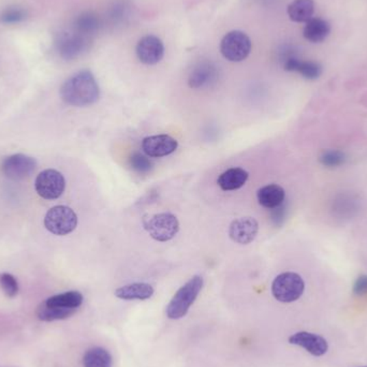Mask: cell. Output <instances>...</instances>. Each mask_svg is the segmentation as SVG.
Here are the masks:
<instances>
[{
    "instance_id": "obj_1",
    "label": "cell",
    "mask_w": 367,
    "mask_h": 367,
    "mask_svg": "<svg viewBox=\"0 0 367 367\" xmlns=\"http://www.w3.org/2000/svg\"><path fill=\"white\" fill-rule=\"evenodd\" d=\"M100 89L94 74L88 70L78 72L67 80L60 88L64 102L72 106H88L98 102Z\"/></svg>"
},
{
    "instance_id": "obj_2",
    "label": "cell",
    "mask_w": 367,
    "mask_h": 367,
    "mask_svg": "<svg viewBox=\"0 0 367 367\" xmlns=\"http://www.w3.org/2000/svg\"><path fill=\"white\" fill-rule=\"evenodd\" d=\"M203 288V279L196 275L190 279L184 286L178 289L173 296L169 305L167 306V316L169 318L180 319L188 313L190 306L195 303L196 298L199 296Z\"/></svg>"
},
{
    "instance_id": "obj_3",
    "label": "cell",
    "mask_w": 367,
    "mask_h": 367,
    "mask_svg": "<svg viewBox=\"0 0 367 367\" xmlns=\"http://www.w3.org/2000/svg\"><path fill=\"white\" fill-rule=\"evenodd\" d=\"M305 283L298 274L287 272L281 274L272 283V294L277 301L292 303L301 298Z\"/></svg>"
},
{
    "instance_id": "obj_4",
    "label": "cell",
    "mask_w": 367,
    "mask_h": 367,
    "mask_svg": "<svg viewBox=\"0 0 367 367\" xmlns=\"http://www.w3.org/2000/svg\"><path fill=\"white\" fill-rule=\"evenodd\" d=\"M252 51V41L245 32L233 30L222 38L220 52L226 60L239 62L246 60Z\"/></svg>"
},
{
    "instance_id": "obj_5",
    "label": "cell",
    "mask_w": 367,
    "mask_h": 367,
    "mask_svg": "<svg viewBox=\"0 0 367 367\" xmlns=\"http://www.w3.org/2000/svg\"><path fill=\"white\" fill-rule=\"evenodd\" d=\"M45 226L55 235H67L78 226V216L74 211L64 205L54 206L45 217Z\"/></svg>"
},
{
    "instance_id": "obj_6",
    "label": "cell",
    "mask_w": 367,
    "mask_h": 367,
    "mask_svg": "<svg viewBox=\"0 0 367 367\" xmlns=\"http://www.w3.org/2000/svg\"><path fill=\"white\" fill-rule=\"evenodd\" d=\"M144 228L155 241H168L174 239L180 230L178 218L171 213H161L144 220Z\"/></svg>"
},
{
    "instance_id": "obj_7",
    "label": "cell",
    "mask_w": 367,
    "mask_h": 367,
    "mask_svg": "<svg viewBox=\"0 0 367 367\" xmlns=\"http://www.w3.org/2000/svg\"><path fill=\"white\" fill-rule=\"evenodd\" d=\"M91 39V38L85 37L74 30L62 32L56 40L58 54L66 60H75L89 49Z\"/></svg>"
},
{
    "instance_id": "obj_8",
    "label": "cell",
    "mask_w": 367,
    "mask_h": 367,
    "mask_svg": "<svg viewBox=\"0 0 367 367\" xmlns=\"http://www.w3.org/2000/svg\"><path fill=\"white\" fill-rule=\"evenodd\" d=\"M35 188L38 195L43 199H58L66 189V180L58 171L47 169L38 175Z\"/></svg>"
},
{
    "instance_id": "obj_9",
    "label": "cell",
    "mask_w": 367,
    "mask_h": 367,
    "mask_svg": "<svg viewBox=\"0 0 367 367\" xmlns=\"http://www.w3.org/2000/svg\"><path fill=\"white\" fill-rule=\"evenodd\" d=\"M37 168L35 158L23 154H15L5 158L0 165V171L5 178L12 180H21L28 178Z\"/></svg>"
},
{
    "instance_id": "obj_10",
    "label": "cell",
    "mask_w": 367,
    "mask_h": 367,
    "mask_svg": "<svg viewBox=\"0 0 367 367\" xmlns=\"http://www.w3.org/2000/svg\"><path fill=\"white\" fill-rule=\"evenodd\" d=\"M220 78V70L216 64L203 60L193 67L188 78V85L193 89L207 88L214 85Z\"/></svg>"
},
{
    "instance_id": "obj_11",
    "label": "cell",
    "mask_w": 367,
    "mask_h": 367,
    "mask_svg": "<svg viewBox=\"0 0 367 367\" xmlns=\"http://www.w3.org/2000/svg\"><path fill=\"white\" fill-rule=\"evenodd\" d=\"M136 53L142 64L153 66L163 60L165 47L159 38L155 36H146L139 41Z\"/></svg>"
},
{
    "instance_id": "obj_12",
    "label": "cell",
    "mask_w": 367,
    "mask_h": 367,
    "mask_svg": "<svg viewBox=\"0 0 367 367\" xmlns=\"http://www.w3.org/2000/svg\"><path fill=\"white\" fill-rule=\"evenodd\" d=\"M288 52L283 55V69L286 71L298 72L305 79L317 80L322 73V67L320 64L311 60H302L294 54L290 52L291 49H287Z\"/></svg>"
},
{
    "instance_id": "obj_13",
    "label": "cell",
    "mask_w": 367,
    "mask_h": 367,
    "mask_svg": "<svg viewBox=\"0 0 367 367\" xmlns=\"http://www.w3.org/2000/svg\"><path fill=\"white\" fill-rule=\"evenodd\" d=\"M259 224L252 217H241L230 224L229 237L237 244L247 245L256 239Z\"/></svg>"
},
{
    "instance_id": "obj_14",
    "label": "cell",
    "mask_w": 367,
    "mask_h": 367,
    "mask_svg": "<svg viewBox=\"0 0 367 367\" xmlns=\"http://www.w3.org/2000/svg\"><path fill=\"white\" fill-rule=\"evenodd\" d=\"M178 141L169 134L147 137L142 141V150L150 157L161 158L171 155L178 148Z\"/></svg>"
},
{
    "instance_id": "obj_15",
    "label": "cell",
    "mask_w": 367,
    "mask_h": 367,
    "mask_svg": "<svg viewBox=\"0 0 367 367\" xmlns=\"http://www.w3.org/2000/svg\"><path fill=\"white\" fill-rule=\"evenodd\" d=\"M291 345L300 346L315 357L325 355L329 349L328 342L322 336L313 333L298 332L289 338Z\"/></svg>"
},
{
    "instance_id": "obj_16",
    "label": "cell",
    "mask_w": 367,
    "mask_h": 367,
    "mask_svg": "<svg viewBox=\"0 0 367 367\" xmlns=\"http://www.w3.org/2000/svg\"><path fill=\"white\" fill-rule=\"evenodd\" d=\"M154 294V288L146 283H134L126 286L121 287V288L116 289V298H121V300H126V301H131V300H147L152 298Z\"/></svg>"
},
{
    "instance_id": "obj_17",
    "label": "cell",
    "mask_w": 367,
    "mask_h": 367,
    "mask_svg": "<svg viewBox=\"0 0 367 367\" xmlns=\"http://www.w3.org/2000/svg\"><path fill=\"white\" fill-rule=\"evenodd\" d=\"M248 172L241 168H231L224 171L217 180V184L224 191L239 189L246 184Z\"/></svg>"
},
{
    "instance_id": "obj_18",
    "label": "cell",
    "mask_w": 367,
    "mask_h": 367,
    "mask_svg": "<svg viewBox=\"0 0 367 367\" xmlns=\"http://www.w3.org/2000/svg\"><path fill=\"white\" fill-rule=\"evenodd\" d=\"M331 32V25L328 21L320 18H313L306 22L303 36L307 41L313 43H323Z\"/></svg>"
},
{
    "instance_id": "obj_19",
    "label": "cell",
    "mask_w": 367,
    "mask_h": 367,
    "mask_svg": "<svg viewBox=\"0 0 367 367\" xmlns=\"http://www.w3.org/2000/svg\"><path fill=\"white\" fill-rule=\"evenodd\" d=\"M285 197H286L285 190L276 184L264 186V187L260 188L257 193V198H258L260 204L265 209H269V210H273L275 207L283 204Z\"/></svg>"
},
{
    "instance_id": "obj_20",
    "label": "cell",
    "mask_w": 367,
    "mask_h": 367,
    "mask_svg": "<svg viewBox=\"0 0 367 367\" xmlns=\"http://www.w3.org/2000/svg\"><path fill=\"white\" fill-rule=\"evenodd\" d=\"M102 23L99 15L94 12H83L80 14L73 23L74 32H79L85 37L91 38L98 34L102 28Z\"/></svg>"
},
{
    "instance_id": "obj_21",
    "label": "cell",
    "mask_w": 367,
    "mask_h": 367,
    "mask_svg": "<svg viewBox=\"0 0 367 367\" xmlns=\"http://www.w3.org/2000/svg\"><path fill=\"white\" fill-rule=\"evenodd\" d=\"M287 12L292 22H308L313 19L315 3L313 0H294L287 8Z\"/></svg>"
},
{
    "instance_id": "obj_22",
    "label": "cell",
    "mask_w": 367,
    "mask_h": 367,
    "mask_svg": "<svg viewBox=\"0 0 367 367\" xmlns=\"http://www.w3.org/2000/svg\"><path fill=\"white\" fill-rule=\"evenodd\" d=\"M78 309L73 308H62L54 307V306H49L43 302L38 306L37 315L38 319L41 321H56L64 320V319L69 318L72 315L75 313Z\"/></svg>"
},
{
    "instance_id": "obj_23",
    "label": "cell",
    "mask_w": 367,
    "mask_h": 367,
    "mask_svg": "<svg viewBox=\"0 0 367 367\" xmlns=\"http://www.w3.org/2000/svg\"><path fill=\"white\" fill-rule=\"evenodd\" d=\"M113 360L108 350L102 347H94L87 350L83 357L84 367H112Z\"/></svg>"
},
{
    "instance_id": "obj_24",
    "label": "cell",
    "mask_w": 367,
    "mask_h": 367,
    "mask_svg": "<svg viewBox=\"0 0 367 367\" xmlns=\"http://www.w3.org/2000/svg\"><path fill=\"white\" fill-rule=\"evenodd\" d=\"M45 303L49 306H54V307L78 309L83 303V296L78 291H69V292L51 296L45 300Z\"/></svg>"
},
{
    "instance_id": "obj_25",
    "label": "cell",
    "mask_w": 367,
    "mask_h": 367,
    "mask_svg": "<svg viewBox=\"0 0 367 367\" xmlns=\"http://www.w3.org/2000/svg\"><path fill=\"white\" fill-rule=\"evenodd\" d=\"M319 161L327 168H338L345 163L346 156L343 152L327 151L320 156Z\"/></svg>"
},
{
    "instance_id": "obj_26",
    "label": "cell",
    "mask_w": 367,
    "mask_h": 367,
    "mask_svg": "<svg viewBox=\"0 0 367 367\" xmlns=\"http://www.w3.org/2000/svg\"><path fill=\"white\" fill-rule=\"evenodd\" d=\"M130 167L136 172L140 173V174H145V173L150 172L152 170V163L146 156L142 155L141 153H133L131 155Z\"/></svg>"
},
{
    "instance_id": "obj_27",
    "label": "cell",
    "mask_w": 367,
    "mask_h": 367,
    "mask_svg": "<svg viewBox=\"0 0 367 367\" xmlns=\"http://www.w3.org/2000/svg\"><path fill=\"white\" fill-rule=\"evenodd\" d=\"M0 286L9 298H14L19 294V283L13 275L3 273L0 275Z\"/></svg>"
},
{
    "instance_id": "obj_28",
    "label": "cell",
    "mask_w": 367,
    "mask_h": 367,
    "mask_svg": "<svg viewBox=\"0 0 367 367\" xmlns=\"http://www.w3.org/2000/svg\"><path fill=\"white\" fill-rule=\"evenodd\" d=\"M26 19V12L21 8H9L0 15V22L5 24H16Z\"/></svg>"
},
{
    "instance_id": "obj_29",
    "label": "cell",
    "mask_w": 367,
    "mask_h": 367,
    "mask_svg": "<svg viewBox=\"0 0 367 367\" xmlns=\"http://www.w3.org/2000/svg\"><path fill=\"white\" fill-rule=\"evenodd\" d=\"M286 217V206L283 204L273 209L271 212V220L276 226H281Z\"/></svg>"
},
{
    "instance_id": "obj_30",
    "label": "cell",
    "mask_w": 367,
    "mask_h": 367,
    "mask_svg": "<svg viewBox=\"0 0 367 367\" xmlns=\"http://www.w3.org/2000/svg\"><path fill=\"white\" fill-rule=\"evenodd\" d=\"M353 294L360 296L367 294V275H362L355 281L353 285Z\"/></svg>"
},
{
    "instance_id": "obj_31",
    "label": "cell",
    "mask_w": 367,
    "mask_h": 367,
    "mask_svg": "<svg viewBox=\"0 0 367 367\" xmlns=\"http://www.w3.org/2000/svg\"><path fill=\"white\" fill-rule=\"evenodd\" d=\"M364 367H367V366H364Z\"/></svg>"
}]
</instances>
